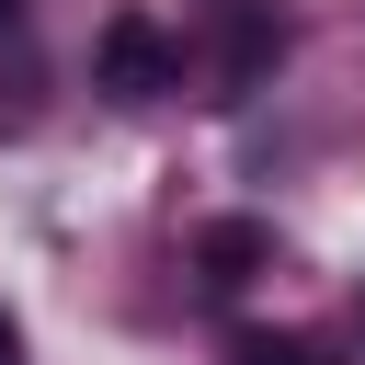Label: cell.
<instances>
[{"label":"cell","mask_w":365,"mask_h":365,"mask_svg":"<svg viewBox=\"0 0 365 365\" xmlns=\"http://www.w3.org/2000/svg\"><path fill=\"white\" fill-rule=\"evenodd\" d=\"M228 365H319V354H308L297 331H240V354H228Z\"/></svg>","instance_id":"3957f363"},{"label":"cell","mask_w":365,"mask_h":365,"mask_svg":"<svg viewBox=\"0 0 365 365\" xmlns=\"http://www.w3.org/2000/svg\"><path fill=\"white\" fill-rule=\"evenodd\" d=\"M0 365H23V331H11V308H0Z\"/></svg>","instance_id":"277c9868"},{"label":"cell","mask_w":365,"mask_h":365,"mask_svg":"<svg viewBox=\"0 0 365 365\" xmlns=\"http://www.w3.org/2000/svg\"><path fill=\"white\" fill-rule=\"evenodd\" d=\"M91 80H103L114 103H160V91L182 80V46H171V23H160V11H114V23L91 34Z\"/></svg>","instance_id":"6da1fadb"},{"label":"cell","mask_w":365,"mask_h":365,"mask_svg":"<svg viewBox=\"0 0 365 365\" xmlns=\"http://www.w3.org/2000/svg\"><path fill=\"white\" fill-rule=\"evenodd\" d=\"M262 262H274V228H262V217H205V228H194V285H205V297H240Z\"/></svg>","instance_id":"7a4b0ae2"},{"label":"cell","mask_w":365,"mask_h":365,"mask_svg":"<svg viewBox=\"0 0 365 365\" xmlns=\"http://www.w3.org/2000/svg\"><path fill=\"white\" fill-rule=\"evenodd\" d=\"M11 11H23V0H0V23H11Z\"/></svg>","instance_id":"5b68a950"},{"label":"cell","mask_w":365,"mask_h":365,"mask_svg":"<svg viewBox=\"0 0 365 365\" xmlns=\"http://www.w3.org/2000/svg\"><path fill=\"white\" fill-rule=\"evenodd\" d=\"M354 331H365V308H354Z\"/></svg>","instance_id":"8992f818"}]
</instances>
